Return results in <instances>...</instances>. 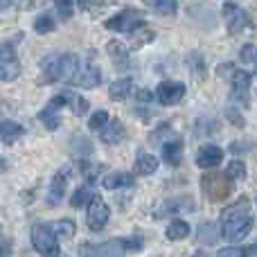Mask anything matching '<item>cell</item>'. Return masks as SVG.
<instances>
[{"label":"cell","instance_id":"8fae6325","mask_svg":"<svg viewBox=\"0 0 257 257\" xmlns=\"http://www.w3.org/2000/svg\"><path fill=\"white\" fill-rule=\"evenodd\" d=\"M63 106H66V97H63V95L52 97L48 102V106L39 113L41 124H43L45 128H50V131H57V128L61 126V115H59V111H61Z\"/></svg>","mask_w":257,"mask_h":257},{"label":"cell","instance_id":"8d00e7d4","mask_svg":"<svg viewBox=\"0 0 257 257\" xmlns=\"http://www.w3.org/2000/svg\"><path fill=\"white\" fill-rule=\"evenodd\" d=\"M136 97L142 99V102H149V99H151V93H149V90H138Z\"/></svg>","mask_w":257,"mask_h":257},{"label":"cell","instance_id":"d4e9b609","mask_svg":"<svg viewBox=\"0 0 257 257\" xmlns=\"http://www.w3.org/2000/svg\"><path fill=\"white\" fill-rule=\"evenodd\" d=\"M165 235H167V239H172V241H181L190 235V226H187V221L176 219V221H172L167 226V232H165Z\"/></svg>","mask_w":257,"mask_h":257},{"label":"cell","instance_id":"f546056e","mask_svg":"<svg viewBox=\"0 0 257 257\" xmlns=\"http://www.w3.org/2000/svg\"><path fill=\"white\" fill-rule=\"evenodd\" d=\"M54 18L50 16V14H41L39 18L34 21V30L39 32V34H50V32H54Z\"/></svg>","mask_w":257,"mask_h":257},{"label":"cell","instance_id":"5b68a950","mask_svg":"<svg viewBox=\"0 0 257 257\" xmlns=\"http://www.w3.org/2000/svg\"><path fill=\"white\" fill-rule=\"evenodd\" d=\"M104 25L111 32H126V34H133L140 25H145V21H142V12H138V9H133V7H126V9H122L120 14L111 16Z\"/></svg>","mask_w":257,"mask_h":257},{"label":"cell","instance_id":"e575fe53","mask_svg":"<svg viewBox=\"0 0 257 257\" xmlns=\"http://www.w3.org/2000/svg\"><path fill=\"white\" fill-rule=\"evenodd\" d=\"M226 115L230 117V122H232L235 126H244V120H241V115L235 111V108H226Z\"/></svg>","mask_w":257,"mask_h":257},{"label":"cell","instance_id":"cb8c5ba5","mask_svg":"<svg viewBox=\"0 0 257 257\" xmlns=\"http://www.w3.org/2000/svg\"><path fill=\"white\" fill-rule=\"evenodd\" d=\"M61 95L66 97V106L72 108V113H75V115H84V113H88V102H86L84 97L70 93V90H66V93H61Z\"/></svg>","mask_w":257,"mask_h":257},{"label":"cell","instance_id":"9a60e30c","mask_svg":"<svg viewBox=\"0 0 257 257\" xmlns=\"http://www.w3.org/2000/svg\"><path fill=\"white\" fill-rule=\"evenodd\" d=\"M68 174H70V169L68 167H63V169H59L57 174H54V178H52V185H50V192H48V201L52 205H57L59 201L66 196V187H68Z\"/></svg>","mask_w":257,"mask_h":257},{"label":"cell","instance_id":"4dcf8cb0","mask_svg":"<svg viewBox=\"0 0 257 257\" xmlns=\"http://www.w3.org/2000/svg\"><path fill=\"white\" fill-rule=\"evenodd\" d=\"M108 120H111V117H108L106 111H95L88 120V128L90 131H102V128L108 124Z\"/></svg>","mask_w":257,"mask_h":257},{"label":"cell","instance_id":"836d02e7","mask_svg":"<svg viewBox=\"0 0 257 257\" xmlns=\"http://www.w3.org/2000/svg\"><path fill=\"white\" fill-rule=\"evenodd\" d=\"M241 59H244V61H250V63H257V48L246 45V48L241 50Z\"/></svg>","mask_w":257,"mask_h":257},{"label":"cell","instance_id":"ab89813d","mask_svg":"<svg viewBox=\"0 0 257 257\" xmlns=\"http://www.w3.org/2000/svg\"><path fill=\"white\" fill-rule=\"evenodd\" d=\"M255 66H257V63H255Z\"/></svg>","mask_w":257,"mask_h":257},{"label":"cell","instance_id":"d590c367","mask_svg":"<svg viewBox=\"0 0 257 257\" xmlns=\"http://www.w3.org/2000/svg\"><path fill=\"white\" fill-rule=\"evenodd\" d=\"M9 250H12V248H9V244L3 239V237H0V257H9Z\"/></svg>","mask_w":257,"mask_h":257},{"label":"cell","instance_id":"d6986e66","mask_svg":"<svg viewBox=\"0 0 257 257\" xmlns=\"http://www.w3.org/2000/svg\"><path fill=\"white\" fill-rule=\"evenodd\" d=\"M23 133H25V128L18 124V122H14V120H3L0 122V140H3L5 145L16 142L18 138H23Z\"/></svg>","mask_w":257,"mask_h":257},{"label":"cell","instance_id":"7c38bea8","mask_svg":"<svg viewBox=\"0 0 257 257\" xmlns=\"http://www.w3.org/2000/svg\"><path fill=\"white\" fill-rule=\"evenodd\" d=\"M156 97H158L160 104L165 106H172V104H178L183 97H185V86L181 81H163L156 88Z\"/></svg>","mask_w":257,"mask_h":257},{"label":"cell","instance_id":"603a6c76","mask_svg":"<svg viewBox=\"0 0 257 257\" xmlns=\"http://www.w3.org/2000/svg\"><path fill=\"white\" fill-rule=\"evenodd\" d=\"M93 187H90V183H86V185H81V187H77L75 192H72V196H70V205L72 208H84L86 203H90L93 201Z\"/></svg>","mask_w":257,"mask_h":257},{"label":"cell","instance_id":"ac0fdd59","mask_svg":"<svg viewBox=\"0 0 257 257\" xmlns=\"http://www.w3.org/2000/svg\"><path fill=\"white\" fill-rule=\"evenodd\" d=\"M133 183H136L133 174H126V172H113V174H108V176L104 178L102 185L106 187V190H120V187H133Z\"/></svg>","mask_w":257,"mask_h":257},{"label":"cell","instance_id":"f35d334b","mask_svg":"<svg viewBox=\"0 0 257 257\" xmlns=\"http://www.w3.org/2000/svg\"><path fill=\"white\" fill-rule=\"evenodd\" d=\"M255 201H257V196H255Z\"/></svg>","mask_w":257,"mask_h":257},{"label":"cell","instance_id":"f1b7e54d","mask_svg":"<svg viewBox=\"0 0 257 257\" xmlns=\"http://www.w3.org/2000/svg\"><path fill=\"white\" fill-rule=\"evenodd\" d=\"M147 5H149L154 12H158V14H174L176 12V7H178V0H145Z\"/></svg>","mask_w":257,"mask_h":257},{"label":"cell","instance_id":"277c9868","mask_svg":"<svg viewBox=\"0 0 257 257\" xmlns=\"http://www.w3.org/2000/svg\"><path fill=\"white\" fill-rule=\"evenodd\" d=\"M32 244H34L36 253L43 257H57L59 255V239L54 228L45 226V223H39V226L32 228Z\"/></svg>","mask_w":257,"mask_h":257},{"label":"cell","instance_id":"e0dca14e","mask_svg":"<svg viewBox=\"0 0 257 257\" xmlns=\"http://www.w3.org/2000/svg\"><path fill=\"white\" fill-rule=\"evenodd\" d=\"M163 160L169 165V167H178L183 160V140L172 138L169 142H165L163 145Z\"/></svg>","mask_w":257,"mask_h":257},{"label":"cell","instance_id":"83f0119b","mask_svg":"<svg viewBox=\"0 0 257 257\" xmlns=\"http://www.w3.org/2000/svg\"><path fill=\"white\" fill-rule=\"evenodd\" d=\"M50 226L54 228L57 237H63V239H70L75 235V221H70V219H59V221L50 223Z\"/></svg>","mask_w":257,"mask_h":257},{"label":"cell","instance_id":"4316f807","mask_svg":"<svg viewBox=\"0 0 257 257\" xmlns=\"http://www.w3.org/2000/svg\"><path fill=\"white\" fill-rule=\"evenodd\" d=\"M196 237H199L201 244H214V241L219 239V230L214 223H201Z\"/></svg>","mask_w":257,"mask_h":257},{"label":"cell","instance_id":"5bb4252c","mask_svg":"<svg viewBox=\"0 0 257 257\" xmlns=\"http://www.w3.org/2000/svg\"><path fill=\"white\" fill-rule=\"evenodd\" d=\"M221 160H223V149L217 145H205L196 154V165L201 169H214L221 165Z\"/></svg>","mask_w":257,"mask_h":257},{"label":"cell","instance_id":"8992f818","mask_svg":"<svg viewBox=\"0 0 257 257\" xmlns=\"http://www.w3.org/2000/svg\"><path fill=\"white\" fill-rule=\"evenodd\" d=\"M81 257H124L126 255V244L124 239H108L102 244H81L79 248Z\"/></svg>","mask_w":257,"mask_h":257},{"label":"cell","instance_id":"3957f363","mask_svg":"<svg viewBox=\"0 0 257 257\" xmlns=\"http://www.w3.org/2000/svg\"><path fill=\"white\" fill-rule=\"evenodd\" d=\"M201 190L205 192L210 201L219 203V201L228 199L232 192V178L228 176L226 172H219V174H203L201 178Z\"/></svg>","mask_w":257,"mask_h":257},{"label":"cell","instance_id":"9c48e42d","mask_svg":"<svg viewBox=\"0 0 257 257\" xmlns=\"http://www.w3.org/2000/svg\"><path fill=\"white\" fill-rule=\"evenodd\" d=\"M111 219V210L99 196H93V201L88 203V212H86V223L93 232H99Z\"/></svg>","mask_w":257,"mask_h":257},{"label":"cell","instance_id":"7a4b0ae2","mask_svg":"<svg viewBox=\"0 0 257 257\" xmlns=\"http://www.w3.org/2000/svg\"><path fill=\"white\" fill-rule=\"evenodd\" d=\"M77 68H79V59L75 54H50L41 61V86L59 84V81H72Z\"/></svg>","mask_w":257,"mask_h":257},{"label":"cell","instance_id":"6da1fadb","mask_svg":"<svg viewBox=\"0 0 257 257\" xmlns=\"http://www.w3.org/2000/svg\"><path fill=\"white\" fill-rule=\"evenodd\" d=\"M253 212L246 196L237 199L230 208L223 210L221 214V235L226 241H241L250 230H253Z\"/></svg>","mask_w":257,"mask_h":257},{"label":"cell","instance_id":"30bf717a","mask_svg":"<svg viewBox=\"0 0 257 257\" xmlns=\"http://www.w3.org/2000/svg\"><path fill=\"white\" fill-rule=\"evenodd\" d=\"M250 81L253 75L246 70H235L230 79V97L235 102H239L241 106H248V90H250Z\"/></svg>","mask_w":257,"mask_h":257},{"label":"cell","instance_id":"60d3db41","mask_svg":"<svg viewBox=\"0 0 257 257\" xmlns=\"http://www.w3.org/2000/svg\"><path fill=\"white\" fill-rule=\"evenodd\" d=\"M196 257H199V255H196Z\"/></svg>","mask_w":257,"mask_h":257},{"label":"cell","instance_id":"2e32d148","mask_svg":"<svg viewBox=\"0 0 257 257\" xmlns=\"http://www.w3.org/2000/svg\"><path fill=\"white\" fill-rule=\"evenodd\" d=\"M106 52H108V57H111V61L115 63V68H122V70H126V68L131 66L128 50H126V45L120 43V41H108V43H106Z\"/></svg>","mask_w":257,"mask_h":257},{"label":"cell","instance_id":"44dd1931","mask_svg":"<svg viewBox=\"0 0 257 257\" xmlns=\"http://www.w3.org/2000/svg\"><path fill=\"white\" fill-rule=\"evenodd\" d=\"M99 136L106 145H117L124 138V126L120 124V120H108V124L99 131Z\"/></svg>","mask_w":257,"mask_h":257},{"label":"cell","instance_id":"484cf974","mask_svg":"<svg viewBox=\"0 0 257 257\" xmlns=\"http://www.w3.org/2000/svg\"><path fill=\"white\" fill-rule=\"evenodd\" d=\"M250 255H257V244L248 246V248H244V246H228V248H221L217 253V257H250Z\"/></svg>","mask_w":257,"mask_h":257},{"label":"cell","instance_id":"4fadbf2b","mask_svg":"<svg viewBox=\"0 0 257 257\" xmlns=\"http://www.w3.org/2000/svg\"><path fill=\"white\" fill-rule=\"evenodd\" d=\"M99 81H102V72L93 63H79L75 77H72V84L81 86V88H95Z\"/></svg>","mask_w":257,"mask_h":257},{"label":"cell","instance_id":"ba28073f","mask_svg":"<svg viewBox=\"0 0 257 257\" xmlns=\"http://www.w3.org/2000/svg\"><path fill=\"white\" fill-rule=\"evenodd\" d=\"M223 18H226V27L230 34H239V32H244L246 27L253 30V23H250L248 14H246L241 7H237L235 3L223 5Z\"/></svg>","mask_w":257,"mask_h":257},{"label":"cell","instance_id":"ffe728a7","mask_svg":"<svg viewBox=\"0 0 257 257\" xmlns=\"http://www.w3.org/2000/svg\"><path fill=\"white\" fill-rule=\"evenodd\" d=\"M136 174L138 176H149V174H154L156 169H158V158L151 154H145V151H140L136 158Z\"/></svg>","mask_w":257,"mask_h":257},{"label":"cell","instance_id":"7402d4cb","mask_svg":"<svg viewBox=\"0 0 257 257\" xmlns=\"http://www.w3.org/2000/svg\"><path fill=\"white\" fill-rule=\"evenodd\" d=\"M131 88H133V79L131 77H122V79H115L111 84L108 95H111V99L120 102V99H126L128 95H131Z\"/></svg>","mask_w":257,"mask_h":257},{"label":"cell","instance_id":"74e56055","mask_svg":"<svg viewBox=\"0 0 257 257\" xmlns=\"http://www.w3.org/2000/svg\"><path fill=\"white\" fill-rule=\"evenodd\" d=\"M0 169H5V160H3V156H0Z\"/></svg>","mask_w":257,"mask_h":257},{"label":"cell","instance_id":"52a82bcc","mask_svg":"<svg viewBox=\"0 0 257 257\" xmlns=\"http://www.w3.org/2000/svg\"><path fill=\"white\" fill-rule=\"evenodd\" d=\"M21 75V61H18L16 48L12 43L0 45V81H14Z\"/></svg>","mask_w":257,"mask_h":257},{"label":"cell","instance_id":"d6a6232c","mask_svg":"<svg viewBox=\"0 0 257 257\" xmlns=\"http://www.w3.org/2000/svg\"><path fill=\"white\" fill-rule=\"evenodd\" d=\"M226 174L232 178V181H237V178H244L246 176V165L241 163V160H232V163H228Z\"/></svg>","mask_w":257,"mask_h":257},{"label":"cell","instance_id":"1f68e13d","mask_svg":"<svg viewBox=\"0 0 257 257\" xmlns=\"http://www.w3.org/2000/svg\"><path fill=\"white\" fill-rule=\"evenodd\" d=\"M54 7H57L59 16H61L63 21L72 18V14H75V3H72V0H54Z\"/></svg>","mask_w":257,"mask_h":257}]
</instances>
